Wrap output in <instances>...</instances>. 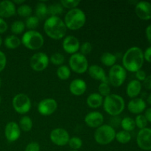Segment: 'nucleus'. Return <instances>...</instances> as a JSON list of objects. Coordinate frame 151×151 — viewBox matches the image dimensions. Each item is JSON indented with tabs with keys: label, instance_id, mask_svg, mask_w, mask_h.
Segmentation results:
<instances>
[{
	"label": "nucleus",
	"instance_id": "nucleus-54",
	"mask_svg": "<svg viewBox=\"0 0 151 151\" xmlns=\"http://www.w3.org/2000/svg\"><path fill=\"white\" fill-rule=\"evenodd\" d=\"M70 151H79V150H70Z\"/></svg>",
	"mask_w": 151,
	"mask_h": 151
},
{
	"label": "nucleus",
	"instance_id": "nucleus-29",
	"mask_svg": "<svg viewBox=\"0 0 151 151\" xmlns=\"http://www.w3.org/2000/svg\"><path fill=\"white\" fill-rule=\"evenodd\" d=\"M56 74H57V76L59 79L62 80V81H66L70 78L71 69L67 66L62 65L58 68Z\"/></svg>",
	"mask_w": 151,
	"mask_h": 151
},
{
	"label": "nucleus",
	"instance_id": "nucleus-45",
	"mask_svg": "<svg viewBox=\"0 0 151 151\" xmlns=\"http://www.w3.org/2000/svg\"><path fill=\"white\" fill-rule=\"evenodd\" d=\"M143 54H144L145 60L149 63H151V47H149L148 48L146 49Z\"/></svg>",
	"mask_w": 151,
	"mask_h": 151
},
{
	"label": "nucleus",
	"instance_id": "nucleus-14",
	"mask_svg": "<svg viewBox=\"0 0 151 151\" xmlns=\"http://www.w3.org/2000/svg\"><path fill=\"white\" fill-rule=\"evenodd\" d=\"M21 129L19 124L16 122H9L4 128V136L6 139L10 142H14L21 136Z\"/></svg>",
	"mask_w": 151,
	"mask_h": 151
},
{
	"label": "nucleus",
	"instance_id": "nucleus-15",
	"mask_svg": "<svg viewBox=\"0 0 151 151\" xmlns=\"http://www.w3.org/2000/svg\"><path fill=\"white\" fill-rule=\"evenodd\" d=\"M84 122L89 128H97L103 125L104 116L103 114L99 111H91L86 115Z\"/></svg>",
	"mask_w": 151,
	"mask_h": 151
},
{
	"label": "nucleus",
	"instance_id": "nucleus-1",
	"mask_svg": "<svg viewBox=\"0 0 151 151\" xmlns=\"http://www.w3.org/2000/svg\"><path fill=\"white\" fill-rule=\"evenodd\" d=\"M144 54L142 49L132 47L128 49L122 57V65L126 71L137 72L142 69L144 63Z\"/></svg>",
	"mask_w": 151,
	"mask_h": 151
},
{
	"label": "nucleus",
	"instance_id": "nucleus-12",
	"mask_svg": "<svg viewBox=\"0 0 151 151\" xmlns=\"http://www.w3.org/2000/svg\"><path fill=\"white\" fill-rule=\"evenodd\" d=\"M58 109V103L53 98H46L38 105V111L42 116H50Z\"/></svg>",
	"mask_w": 151,
	"mask_h": 151
},
{
	"label": "nucleus",
	"instance_id": "nucleus-38",
	"mask_svg": "<svg viewBox=\"0 0 151 151\" xmlns=\"http://www.w3.org/2000/svg\"><path fill=\"white\" fill-rule=\"evenodd\" d=\"M134 121H135L136 126L138 128H139L140 130L147 128V122H147V119H146L145 116L143 114L137 115V116H136Z\"/></svg>",
	"mask_w": 151,
	"mask_h": 151
},
{
	"label": "nucleus",
	"instance_id": "nucleus-7",
	"mask_svg": "<svg viewBox=\"0 0 151 151\" xmlns=\"http://www.w3.org/2000/svg\"><path fill=\"white\" fill-rule=\"evenodd\" d=\"M127 71L121 65L115 64L111 67L109 72V83L114 87H119L124 83L126 80Z\"/></svg>",
	"mask_w": 151,
	"mask_h": 151
},
{
	"label": "nucleus",
	"instance_id": "nucleus-32",
	"mask_svg": "<svg viewBox=\"0 0 151 151\" xmlns=\"http://www.w3.org/2000/svg\"><path fill=\"white\" fill-rule=\"evenodd\" d=\"M17 13L19 16L23 18H28L31 16L32 13V9L29 4H23L19 6L17 8Z\"/></svg>",
	"mask_w": 151,
	"mask_h": 151
},
{
	"label": "nucleus",
	"instance_id": "nucleus-33",
	"mask_svg": "<svg viewBox=\"0 0 151 151\" xmlns=\"http://www.w3.org/2000/svg\"><path fill=\"white\" fill-rule=\"evenodd\" d=\"M25 28H26L25 24L22 21L19 20L15 21L14 22H13V24H11V27H10L11 32L13 34H15V35L22 34L24 31Z\"/></svg>",
	"mask_w": 151,
	"mask_h": 151
},
{
	"label": "nucleus",
	"instance_id": "nucleus-25",
	"mask_svg": "<svg viewBox=\"0 0 151 151\" xmlns=\"http://www.w3.org/2000/svg\"><path fill=\"white\" fill-rule=\"evenodd\" d=\"M100 60H101V63L105 66L112 67V66L116 64V57L115 55L109 52H104L102 55L101 58H100Z\"/></svg>",
	"mask_w": 151,
	"mask_h": 151
},
{
	"label": "nucleus",
	"instance_id": "nucleus-50",
	"mask_svg": "<svg viewBox=\"0 0 151 151\" xmlns=\"http://www.w3.org/2000/svg\"><path fill=\"white\" fill-rule=\"evenodd\" d=\"M147 103H148L150 105H151V94H150V95H149L148 97H147Z\"/></svg>",
	"mask_w": 151,
	"mask_h": 151
},
{
	"label": "nucleus",
	"instance_id": "nucleus-3",
	"mask_svg": "<svg viewBox=\"0 0 151 151\" xmlns=\"http://www.w3.org/2000/svg\"><path fill=\"white\" fill-rule=\"evenodd\" d=\"M103 109L111 116H117L124 111L125 103L123 97L119 94H111L103 100Z\"/></svg>",
	"mask_w": 151,
	"mask_h": 151
},
{
	"label": "nucleus",
	"instance_id": "nucleus-36",
	"mask_svg": "<svg viewBox=\"0 0 151 151\" xmlns=\"http://www.w3.org/2000/svg\"><path fill=\"white\" fill-rule=\"evenodd\" d=\"M68 145L72 150H78L83 145V141L81 138L77 137H73L69 139Z\"/></svg>",
	"mask_w": 151,
	"mask_h": 151
},
{
	"label": "nucleus",
	"instance_id": "nucleus-51",
	"mask_svg": "<svg viewBox=\"0 0 151 151\" xmlns=\"http://www.w3.org/2000/svg\"><path fill=\"white\" fill-rule=\"evenodd\" d=\"M2 38L1 37V35H0V47L1 46V44H2Z\"/></svg>",
	"mask_w": 151,
	"mask_h": 151
},
{
	"label": "nucleus",
	"instance_id": "nucleus-10",
	"mask_svg": "<svg viewBox=\"0 0 151 151\" xmlns=\"http://www.w3.org/2000/svg\"><path fill=\"white\" fill-rule=\"evenodd\" d=\"M50 63V58L46 53L40 52L35 53L30 58L29 64L32 70L35 72H42L46 69Z\"/></svg>",
	"mask_w": 151,
	"mask_h": 151
},
{
	"label": "nucleus",
	"instance_id": "nucleus-31",
	"mask_svg": "<svg viewBox=\"0 0 151 151\" xmlns=\"http://www.w3.org/2000/svg\"><path fill=\"white\" fill-rule=\"evenodd\" d=\"M63 7L60 3H53L48 6V15L50 16H58L63 13Z\"/></svg>",
	"mask_w": 151,
	"mask_h": 151
},
{
	"label": "nucleus",
	"instance_id": "nucleus-27",
	"mask_svg": "<svg viewBox=\"0 0 151 151\" xmlns=\"http://www.w3.org/2000/svg\"><path fill=\"white\" fill-rule=\"evenodd\" d=\"M19 125L21 131L29 132L32 130L33 123H32V119L29 116H24L19 120Z\"/></svg>",
	"mask_w": 151,
	"mask_h": 151
},
{
	"label": "nucleus",
	"instance_id": "nucleus-9",
	"mask_svg": "<svg viewBox=\"0 0 151 151\" xmlns=\"http://www.w3.org/2000/svg\"><path fill=\"white\" fill-rule=\"evenodd\" d=\"M12 104L14 110L19 114H26L29 111L32 106L29 97L23 93H19L14 96Z\"/></svg>",
	"mask_w": 151,
	"mask_h": 151
},
{
	"label": "nucleus",
	"instance_id": "nucleus-42",
	"mask_svg": "<svg viewBox=\"0 0 151 151\" xmlns=\"http://www.w3.org/2000/svg\"><path fill=\"white\" fill-rule=\"evenodd\" d=\"M7 64V58L5 54L0 50V72H2Z\"/></svg>",
	"mask_w": 151,
	"mask_h": 151
},
{
	"label": "nucleus",
	"instance_id": "nucleus-34",
	"mask_svg": "<svg viewBox=\"0 0 151 151\" xmlns=\"http://www.w3.org/2000/svg\"><path fill=\"white\" fill-rule=\"evenodd\" d=\"M65 61V57L60 52H55L50 56V62L55 66H62Z\"/></svg>",
	"mask_w": 151,
	"mask_h": 151
},
{
	"label": "nucleus",
	"instance_id": "nucleus-13",
	"mask_svg": "<svg viewBox=\"0 0 151 151\" xmlns=\"http://www.w3.org/2000/svg\"><path fill=\"white\" fill-rule=\"evenodd\" d=\"M138 147L143 150H151V128H145L138 132L137 137Z\"/></svg>",
	"mask_w": 151,
	"mask_h": 151
},
{
	"label": "nucleus",
	"instance_id": "nucleus-52",
	"mask_svg": "<svg viewBox=\"0 0 151 151\" xmlns=\"http://www.w3.org/2000/svg\"><path fill=\"white\" fill-rule=\"evenodd\" d=\"M1 78H0V87H1Z\"/></svg>",
	"mask_w": 151,
	"mask_h": 151
},
{
	"label": "nucleus",
	"instance_id": "nucleus-5",
	"mask_svg": "<svg viewBox=\"0 0 151 151\" xmlns=\"http://www.w3.org/2000/svg\"><path fill=\"white\" fill-rule=\"evenodd\" d=\"M22 44L30 50H38L44 44V36L36 30H28L24 33L21 39Z\"/></svg>",
	"mask_w": 151,
	"mask_h": 151
},
{
	"label": "nucleus",
	"instance_id": "nucleus-41",
	"mask_svg": "<svg viewBox=\"0 0 151 151\" xmlns=\"http://www.w3.org/2000/svg\"><path fill=\"white\" fill-rule=\"evenodd\" d=\"M24 151H40V145L35 142H32L26 146Z\"/></svg>",
	"mask_w": 151,
	"mask_h": 151
},
{
	"label": "nucleus",
	"instance_id": "nucleus-46",
	"mask_svg": "<svg viewBox=\"0 0 151 151\" xmlns=\"http://www.w3.org/2000/svg\"><path fill=\"white\" fill-rule=\"evenodd\" d=\"M143 86L146 89L151 90V75L146 77L145 81H143Z\"/></svg>",
	"mask_w": 151,
	"mask_h": 151
},
{
	"label": "nucleus",
	"instance_id": "nucleus-20",
	"mask_svg": "<svg viewBox=\"0 0 151 151\" xmlns=\"http://www.w3.org/2000/svg\"><path fill=\"white\" fill-rule=\"evenodd\" d=\"M87 84L85 81L80 78L73 80L69 84V91L73 95L81 96L86 91Z\"/></svg>",
	"mask_w": 151,
	"mask_h": 151
},
{
	"label": "nucleus",
	"instance_id": "nucleus-28",
	"mask_svg": "<svg viewBox=\"0 0 151 151\" xmlns=\"http://www.w3.org/2000/svg\"><path fill=\"white\" fill-rule=\"evenodd\" d=\"M120 125L122 129H123V131H128V132H131V131H134L136 128L135 121L133 118L129 117V116L124 117L121 120Z\"/></svg>",
	"mask_w": 151,
	"mask_h": 151
},
{
	"label": "nucleus",
	"instance_id": "nucleus-48",
	"mask_svg": "<svg viewBox=\"0 0 151 151\" xmlns=\"http://www.w3.org/2000/svg\"><path fill=\"white\" fill-rule=\"evenodd\" d=\"M145 116L147 119V122H151V108H149L146 110V111L145 112Z\"/></svg>",
	"mask_w": 151,
	"mask_h": 151
},
{
	"label": "nucleus",
	"instance_id": "nucleus-23",
	"mask_svg": "<svg viewBox=\"0 0 151 151\" xmlns=\"http://www.w3.org/2000/svg\"><path fill=\"white\" fill-rule=\"evenodd\" d=\"M103 97L99 93H91L87 97L86 103L91 109H98L103 105Z\"/></svg>",
	"mask_w": 151,
	"mask_h": 151
},
{
	"label": "nucleus",
	"instance_id": "nucleus-53",
	"mask_svg": "<svg viewBox=\"0 0 151 151\" xmlns=\"http://www.w3.org/2000/svg\"><path fill=\"white\" fill-rule=\"evenodd\" d=\"M0 103H1V97H0Z\"/></svg>",
	"mask_w": 151,
	"mask_h": 151
},
{
	"label": "nucleus",
	"instance_id": "nucleus-55",
	"mask_svg": "<svg viewBox=\"0 0 151 151\" xmlns=\"http://www.w3.org/2000/svg\"><path fill=\"white\" fill-rule=\"evenodd\" d=\"M150 151H151V150H150Z\"/></svg>",
	"mask_w": 151,
	"mask_h": 151
},
{
	"label": "nucleus",
	"instance_id": "nucleus-16",
	"mask_svg": "<svg viewBox=\"0 0 151 151\" xmlns=\"http://www.w3.org/2000/svg\"><path fill=\"white\" fill-rule=\"evenodd\" d=\"M62 47L63 50L66 53L73 55L77 53V52L79 50L81 44L80 41L74 35H67L65 37L62 43Z\"/></svg>",
	"mask_w": 151,
	"mask_h": 151
},
{
	"label": "nucleus",
	"instance_id": "nucleus-26",
	"mask_svg": "<svg viewBox=\"0 0 151 151\" xmlns=\"http://www.w3.org/2000/svg\"><path fill=\"white\" fill-rule=\"evenodd\" d=\"M48 15V7L47 4L43 1L38 2L36 5V8H35V16L38 18V19H46V17Z\"/></svg>",
	"mask_w": 151,
	"mask_h": 151
},
{
	"label": "nucleus",
	"instance_id": "nucleus-40",
	"mask_svg": "<svg viewBox=\"0 0 151 151\" xmlns=\"http://www.w3.org/2000/svg\"><path fill=\"white\" fill-rule=\"evenodd\" d=\"M79 50L81 51V52H80L81 54H82L84 56H86L89 55L92 51V45L88 41H86L81 44Z\"/></svg>",
	"mask_w": 151,
	"mask_h": 151
},
{
	"label": "nucleus",
	"instance_id": "nucleus-37",
	"mask_svg": "<svg viewBox=\"0 0 151 151\" xmlns=\"http://www.w3.org/2000/svg\"><path fill=\"white\" fill-rule=\"evenodd\" d=\"M60 3L63 8L72 10V9L77 8V7L81 3V1L79 0H61Z\"/></svg>",
	"mask_w": 151,
	"mask_h": 151
},
{
	"label": "nucleus",
	"instance_id": "nucleus-39",
	"mask_svg": "<svg viewBox=\"0 0 151 151\" xmlns=\"http://www.w3.org/2000/svg\"><path fill=\"white\" fill-rule=\"evenodd\" d=\"M98 93L102 97H107L111 94V87L109 83H101L98 86Z\"/></svg>",
	"mask_w": 151,
	"mask_h": 151
},
{
	"label": "nucleus",
	"instance_id": "nucleus-8",
	"mask_svg": "<svg viewBox=\"0 0 151 151\" xmlns=\"http://www.w3.org/2000/svg\"><path fill=\"white\" fill-rule=\"evenodd\" d=\"M69 69L77 74H83L88 69V62L86 57L81 53H75L71 55L69 60Z\"/></svg>",
	"mask_w": 151,
	"mask_h": 151
},
{
	"label": "nucleus",
	"instance_id": "nucleus-35",
	"mask_svg": "<svg viewBox=\"0 0 151 151\" xmlns=\"http://www.w3.org/2000/svg\"><path fill=\"white\" fill-rule=\"evenodd\" d=\"M25 27L29 30H34V29L37 28L39 24V19L35 16H30L29 17L27 18L25 22Z\"/></svg>",
	"mask_w": 151,
	"mask_h": 151
},
{
	"label": "nucleus",
	"instance_id": "nucleus-11",
	"mask_svg": "<svg viewBox=\"0 0 151 151\" xmlns=\"http://www.w3.org/2000/svg\"><path fill=\"white\" fill-rule=\"evenodd\" d=\"M50 139L52 142L58 146H64L68 144L69 141V134L66 129L62 128H57L51 131Z\"/></svg>",
	"mask_w": 151,
	"mask_h": 151
},
{
	"label": "nucleus",
	"instance_id": "nucleus-30",
	"mask_svg": "<svg viewBox=\"0 0 151 151\" xmlns=\"http://www.w3.org/2000/svg\"><path fill=\"white\" fill-rule=\"evenodd\" d=\"M115 139L120 144H127L131 140V135L128 131H120L116 133Z\"/></svg>",
	"mask_w": 151,
	"mask_h": 151
},
{
	"label": "nucleus",
	"instance_id": "nucleus-43",
	"mask_svg": "<svg viewBox=\"0 0 151 151\" xmlns=\"http://www.w3.org/2000/svg\"><path fill=\"white\" fill-rule=\"evenodd\" d=\"M135 73H136V78H137V80L139 81V82L140 81H144L145 79L146 78V77H147L145 72L144 70H142V69H140V70L137 71V72H135Z\"/></svg>",
	"mask_w": 151,
	"mask_h": 151
},
{
	"label": "nucleus",
	"instance_id": "nucleus-17",
	"mask_svg": "<svg viewBox=\"0 0 151 151\" xmlns=\"http://www.w3.org/2000/svg\"><path fill=\"white\" fill-rule=\"evenodd\" d=\"M135 13L142 20H150L151 19V3L145 1L137 2L135 6Z\"/></svg>",
	"mask_w": 151,
	"mask_h": 151
},
{
	"label": "nucleus",
	"instance_id": "nucleus-44",
	"mask_svg": "<svg viewBox=\"0 0 151 151\" xmlns=\"http://www.w3.org/2000/svg\"><path fill=\"white\" fill-rule=\"evenodd\" d=\"M8 25L7 22L4 20V19L0 17V34L4 33L7 30Z\"/></svg>",
	"mask_w": 151,
	"mask_h": 151
},
{
	"label": "nucleus",
	"instance_id": "nucleus-2",
	"mask_svg": "<svg viewBox=\"0 0 151 151\" xmlns=\"http://www.w3.org/2000/svg\"><path fill=\"white\" fill-rule=\"evenodd\" d=\"M44 30L49 38L54 40H60L66 35L67 28L63 20L60 17L50 16L44 22Z\"/></svg>",
	"mask_w": 151,
	"mask_h": 151
},
{
	"label": "nucleus",
	"instance_id": "nucleus-22",
	"mask_svg": "<svg viewBox=\"0 0 151 151\" xmlns=\"http://www.w3.org/2000/svg\"><path fill=\"white\" fill-rule=\"evenodd\" d=\"M142 83L137 80H133L128 83L126 87V94L130 98H137L142 91Z\"/></svg>",
	"mask_w": 151,
	"mask_h": 151
},
{
	"label": "nucleus",
	"instance_id": "nucleus-18",
	"mask_svg": "<svg viewBox=\"0 0 151 151\" xmlns=\"http://www.w3.org/2000/svg\"><path fill=\"white\" fill-rule=\"evenodd\" d=\"M88 75H90L91 78L96 80V81H100L101 83H109V81L108 77L106 76V72L104 69L101 66H98L97 64L91 65L88 69Z\"/></svg>",
	"mask_w": 151,
	"mask_h": 151
},
{
	"label": "nucleus",
	"instance_id": "nucleus-24",
	"mask_svg": "<svg viewBox=\"0 0 151 151\" xmlns=\"http://www.w3.org/2000/svg\"><path fill=\"white\" fill-rule=\"evenodd\" d=\"M4 43V45H5V47L7 49L15 50V49L18 48L21 45L22 41H21V39H19V37H17L15 35H12L6 37Z\"/></svg>",
	"mask_w": 151,
	"mask_h": 151
},
{
	"label": "nucleus",
	"instance_id": "nucleus-19",
	"mask_svg": "<svg viewBox=\"0 0 151 151\" xmlns=\"http://www.w3.org/2000/svg\"><path fill=\"white\" fill-rule=\"evenodd\" d=\"M16 13V4L13 1L4 0L0 1V17L10 18L14 16Z\"/></svg>",
	"mask_w": 151,
	"mask_h": 151
},
{
	"label": "nucleus",
	"instance_id": "nucleus-21",
	"mask_svg": "<svg viewBox=\"0 0 151 151\" xmlns=\"http://www.w3.org/2000/svg\"><path fill=\"white\" fill-rule=\"evenodd\" d=\"M146 109V103L142 98H134L130 100L128 104V109L134 114H141Z\"/></svg>",
	"mask_w": 151,
	"mask_h": 151
},
{
	"label": "nucleus",
	"instance_id": "nucleus-49",
	"mask_svg": "<svg viewBox=\"0 0 151 151\" xmlns=\"http://www.w3.org/2000/svg\"><path fill=\"white\" fill-rule=\"evenodd\" d=\"M24 2V0H21V1H17V0H16V1H13V3H14L15 4H19V6L23 4Z\"/></svg>",
	"mask_w": 151,
	"mask_h": 151
},
{
	"label": "nucleus",
	"instance_id": "nucleus-6",
	"mask_svg": "<svg viewBox=\"0 0 151 151\" xmlns=\"http://www.w3.org/2000/svg\"><path fill=\"white\" fill-rule=\"evenodd\" d=\"M116 134V131L111 125H102L99 128H96L94 137L97 144L106 145L115 139Z\"/></svg>",
	"mask_w": 151,
	"mask_h": 151
},
{
	"label": "nucleus",
	"instance_id": "nucleus-4",
	"mask_svg": "<svg viewBox=\"0 0 151 151\" xmlns=\"http://www.w3.org/2000/svg\"><path fill=\"white\" fill-rule=\"evenodd\" d=\"M63 22L67 29L78 30L84 26L86 22V16L83 10L77 7L69 10L66 13Z\"/></svg>",
	"mask_w": 151,
	"mask_h": 151
},
{
	"label": "nucleus",
	"instance_id": "nucleus-47",
	"mask_svg": "<svg viewBox=\"0 0 151 151\" xmlns=\"http://www.w3.org/2000/svg\"><path fill=\"white\" fill-rule=\"evenodd\" d=\"M145 35L148 42L151 44V24L148 25L145 29Z\"/></svg>",
	"mask_w": 151,
	"mask_h": 151
}]
</instances>
